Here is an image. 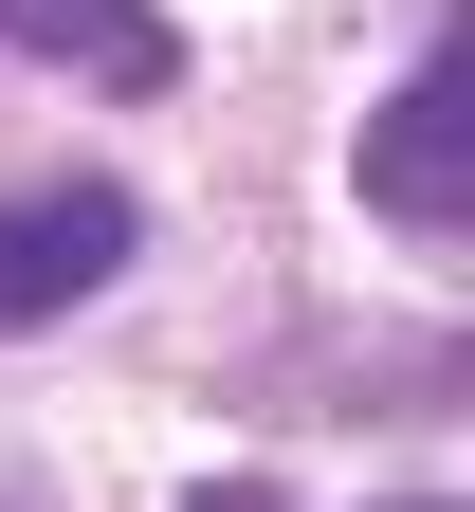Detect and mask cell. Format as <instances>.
Segmentation results:
<instances>
[{"mask_svg":"<svg viewBox=\"0 0 475 512\" xmlns=\"http://www.w3.org/2000/svg\"><path fill=\"white\" fill-rule=\"evenodd\" d=\"M366 202L402 220V238H475V37H439L421 74L384 92V128H366Z\"/></svg>","mask_w":475,"mask_h":512,"instance_id":"obj_1","label":"cell"},{"mask_svg":"<svg viewBox=\"0 0 475 512\" xmlns=\"http://www.w3.org/2000/svg\"><path fill=\"white\" fill-rule=\"evenodd\" d=\"M128 238H147V220H128V183H19V202H0V348L55 330L74 293H110Z\"/></svg>","mask_w":475,"mask_h":512,"instance_id":"obj_2","label":"cell"},{"mask_svg":"<svg viewBox=\"0 0 475 512\" xmlns=\"http://www.w3.org/2000/svg\"><path fill=\"white\" fill-rule=\"evenodd\" d=\"M0 55H37V74H74V92H165L183 74V37L147 0H0Z\"/></svg>","mask_w":475,"mask_h":512,"instance_id":"obj_3","label":"cell"},{"mask_svg":"<svg viewBox=\"0 0 475 512\" xmlns=\"http://www.w3.org/2000/svg\"><path fill=\"white\" fill-rule=\"evenodd\" d=\"M183 512H293V494H256V476H220V494H183Z\"/></svg>","mask_w":475,"mask_h":512,"instance_id":"obj_4","label":"cell"},{"mask_svg":"<svg viewBox=\"0 0 475 512\" xmlns=\"http://www.w3.org/2000/svg\"><path fill=\"white\" fill-rule=\"evenodd\" d=\"M402 512H439V494H402Z\"/></svg>","mask_w":475,"mask_h":512,"instance_id":"obj_5","label":"cell"}]
</instances>
